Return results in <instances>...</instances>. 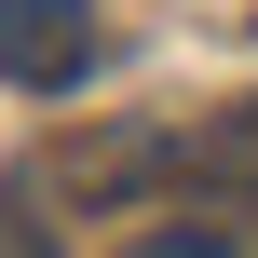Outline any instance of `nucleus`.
Here are the masks:
<instances>
[{
  "label": "nucleus",
  "mask_w": 258,
  "mask_h": 258,
  "mask_svg": "<svg viewBox=\"0 0 258 258\" xmlns=\"http://www.w3.org/2000/svg\"><path fill=\"white\" fill-rule=\"evenodd\" d=\"M163 163H190V136H163V122H109L95 150H68V190H82V204H122V190H150Z\"/></svg>",
  "instance_id": "nucleus-2"
},
{
  "label": "nucleus",
  "mask_w": 258,
  "mask_h": 258,
  "mask_svg": "<svg viewBox=\"0 0 258 258\" xmlns=\"http://www.w3.org/2000/svg\"><path fill=\"white\" fill-rule=\"evenodd\" d=\"M190 177H204V190H258V109H231V122L190 136Z\"/></svg>",
  "instance_id": "nucleus-3"
},
{
  "label": "nucleus",
  "mask_w": 258,
  "mask_h": 258,
  "mask_svg": "<svg viewBox=\"0 0 258 258\" xmlns=\"http://www.w3.org/2000/svg\"><path fill=\"white\" fill-rule=\"evenodd\" d=\"M95 68V0H0V82L54 95Z\"/></svg>",
  "instance_id": "nucleus-1"
}]
</instances>
